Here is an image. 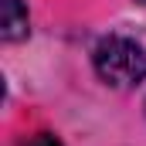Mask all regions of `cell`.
<instances>
[{"instance_id":"1","label":"cell","mask_w":146,"mask_h":146,"mask_svg":"<svg viewBox=\"0 0 146 146\" xmlns=\"http://www.w3.org/2000/svg\"><path fill=\"white\" fill-rule=\"evenodd\" d=\"M95 72L115 88H133L146 78V51L129 37L112 34L95 48Z\"/></svg>"},{"instance_id":"2","label":"cell","mask_w":146,"mask_h":146,"mask_svg":"<svg viewBox=\"0 0 146 146\" xmlns=\"http://www.w3.org/2000/svg\"><path fill=\"white\" fill-rule=\"evenodd\" d=\"M0 34L3 41H21L27 34V10L21 0H0Z\"/></svg>"},{"instance_id":"3","label":"cell","mask_w":146,"mask_h":146,"mask_svg":"<svg viewBox=\"0 0 146 146\" xmlns=\"http://www.w3.org/2000/svg\"><path fill=\"white\" fill-rule=\"evenodd\" d=\"M27 146H61V143H58L54 136H48V133H41V136H34V139H31Z\"/></svg>"}]
</instances>
